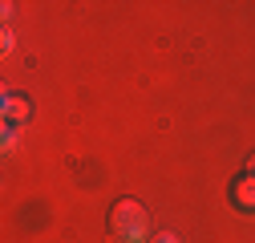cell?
Returning <instances> with one entry per match:
<instances>
[{"label":"cell","mask_w":255,"mask_h":243,"mask_svg":"<svg viewBox=\"0 0 255 243\" xmlns=\"http://www.w3.org/2000/svg\"><path fill=\"white\" fill-rule=\"evenodd\" d=\"M110 235L118 243H150V215L134 199H118L110 207Z\"/></svg>","instance_id":"6da1fadb"},{"label":"cell","mask_w":255,"mask_h":243,"mask_svg":"<svg viewBox=\"0 0 255 243\" xmlns=\"http://www.w3.org/2000/svg\"><path fill=\"white\" fill-rule=\"evenodd\" d=\"M0 114H4V126H24L33 118V102L24 94H4L0 98Z\"/></svg>","instance_id":"7a4b0ae2"},{"label":"cell","mask_w":255,"mask_h":243,"mask_svg":"<svg viewBox=\"0 0 255 243\" xmlns=\"http://www.w3.org/2000/svg\"><path fill=\"white\" fill-rule=\"evenodd\" d=\"M231 203H235L239 211H255V174H251V170L231 182Z\"/></svg>","instance_id":"3957f363"},{"label":"cell","mask_w":255,"mask_h":243,"mask_svg":"<svg viewBox=\"0 0 255 243\" xmlns=\"http://www.w3.org/2000/svg\"><path fill=\"white\" fill-rule=\"evenodd\" d=\"M16 138H20V126H4V134H0V146L12 150V146H16Z\"/></svg>","instance_id":"277c9868"},{"label":"cell","mask_w":255,"mask_h":243,"mask_svg":"<svg viewBox=\"0 0 255 243\" xmlns=\"http://www.w3.org/2000/svg\"><path fill=\"white\" fill-rule=\"evenodd\" d=\"M0 49H4V53H12V49H16V37H12V28H4V33H0Z\"/></svg>","instance_id":"5b68a950"},{"label":"cell","mask_w":255,"mask_h":243,"mask_svg":"<svg viewBox=\"0 0 255 243\" xmlns=\"http://www.w3.org/2000/svg\"><path fill=\"white\" fill-rule=\"evenodd\" d=\"M150 243H178V235H174V231H154Z\"/></svg>","instance_id":"8992f818"},{"label":"cell","mask_w":255,"mask_h":243,"mask_svg":"<svg viewBox=\"0 0 255 243\" xmlns=\"http://www.w3.org/2000/svg\"><path fill=\"white\" fill-rule=\"evenodd\" d=\"M247 170H251V174H255V154H251V158H247Z\"/></svg>","instance_id":"52a82bcc"}]
</instances>
